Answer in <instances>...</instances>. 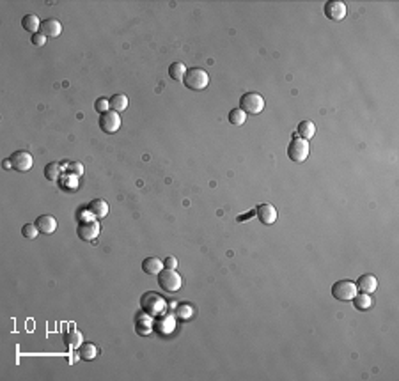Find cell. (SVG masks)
Instances as JSON below:
<instances>
[{
	"label": "cell",
	"mask_w": 399,
	"mask_h": 381,
	"mask_svg": "<svg viewBox=\"0 0 399 381\" xmlns=\"http://www.w3.org/2000/svg\"><path fill=\"white\" fill-rule=\"evenodd\" d=\"M78 356L82 360H94L98 356V348L92 342H83L78 348Z\"/></svg>",
	"instance_id": "obj_22"
},
{
	"label": "cell",
	"mask_w": 399,
	"mask_h": 381,
	"mask_svg": "<svg viewBox=\"0 0 399 381\" xmlns=\"http://www.w3.org/2000/svg\"><path fill=\"white\" fill-rule=\"evenodd\" d=\"M181 284H183V280H181L179 273L176 271V269H169V268H163L162 271L158 273V285L162 291L165 293H177L181 289Z\"/></svg>",
	"instance_id": "obj_2"
},
{
	"label": "cell",
	"mask_w": 399,
	"mask_h": 381,
	"mask_svg": "<svg viewBox=\"0 0 399 381\" xmlns=\"http://www.w3.org/2000/svg\"><path fill=\"white\" fill-rule=\"evenodd\" d=\"M45 43H46L45 34L38 32V34H34V36H32V45H34V46H45Z\"/></svg>",
	"instance_id": "obj_31"
},
{
	"label": "cell",
	"mask_w": 399,
	"mask_h": 381,
	"mask_svg": "<svg viewBox=\"0 0 399 381\" xmlns=\"http://www.w3.org/2000/svg\"><path fill=\"white\" fill-rule=\"evenodd\" d=\"M240 107L245 114H250V116H257L259 112H263L264 109V98L259 92H247L241 96Z\"/></svg>",
	"instance_id": "obj_5"
},
{
	"label": "cell",
	"mask_w": 399,
	"mask_h": 381,
	"mask_svg": "<svg viewBox=\"0 0 399 381\" xmlns=\"http://www.w3.org/2000/svg\"><path fill=\"white\" fill-rule=\"evenodd\" d=\"M254 213L259 218L261 224H264V225H271L277 220V210H275V206H271V204H259Z\"/></svg>",
	"instance_id": "obj_11"
},
{
	"label": "cell",
	"mask_w": 399,
	"mask_h": 381,
	"mask_svg": "<svg viewBox=\"0 0 399 381\" xmlns=\"http://www.w3.org/2000/svg\"><path fill=\"white\" fill-rule=\"evenodd\" d=\"M36 225H38L39 232H43V234H53L57 229V220L52 215H41L36 220Z\"/></svg>",
	"instance_id": "obj_15"
},
{
	"label": "cell",
	"mask_w": 399,
	"mask_h": 381,
	"mask_svg": "<svg viewBox=\"0 0 399 381\" xmlns=\"http://www.w3.org/2000/svg\"><path fill=\"white\" fill-rule=\"evenodd\" d=\"M298 135H300V138H305V140L313 138L316 135V126H314L313 121H302L298 124Z\"/></svg>",
	"instance_id": "obj_23"
},
{
	"label": "cell",
	"mask_w": 399,
	"mask_h": 381,
	"mask_svg": "<svg viewBox=\"0 0 399 381\" xmlns=\"http://www.w3.org/2000/svg\"><path fill=\"white\" fill-rule=\"evenodd\" d=\"M22 234L25 236L27 239L38 238V234H39L38 225H36V224H25V225H23V229H22Z\"/></svg>",
	"instance_id": "obj_27"
},
{
	"label": "cell",
	"mask_w": 399,
	"mask_h": 381,
	"mask_svg": "<svg viewBox=\"0 0 399 381\" xmlns=\"http://www.w3.org/2000/svg\"><path fill=\"white\" fill-rule=\"evenodd\" d=\"M353 307L357 310H369L371 307L374 305V302H373V298H371V295H365V293H360V295H357L355 296L353 300Z\"/></svg>",
	"instance_id": "obj_21"
},
{
	"label": "cell",
	"mask_w": 399,
	"mask_h": 381,
	"mask_svg": "<svg viewBox=\"0 0 399 381\" xmlns=\"http://www.w3.org/2000/svg\"><path fill=\"white\" fill-rule=\"evenodd\" d=\"M68 172H71V174H75V176H82L83 174L82 163H78V161H71V163H68Z\"/></svg>",
	"instance_id": "obj_29"
},
{
	"label": "cell",
	"mask_w": 399,
	"mask_h": 381,
	"mask_svg": "<svg viewBox=\"0 0 399 381\" xmlns=\"http://www.w3.org/2000/svg\"><path fill=\"white\" fill-rule=\"evenodd\" d=\"M332 296L339 302H351L357 296V284L351 280H337L332 285Z\"/></svg>",
	"instance_id": "obj_6"
},
{
	"label": "cell",
	"mask_w": 399,
	"mask_h": 381,
	"mask_svg": "<svg viewBox=\"0 0 399 381\" xmlns=\"http://www.w3.org/2000/svg\"><path fill=\"white\" fill-rule=\"evenodd\" d=\"M41 20L38 18L36 15H25L22 20V27L27 30V32H30L32 36L34 34H38V29H41Z\"/></svg>",
	"instance_id": "obj_19"
},
{
	"label": "cell",
	"mask_w": 399,
	"mask_h": 381,
	"mask_svg": "<svg viewBox=\"0 0 399 381\" xmlns=\"http://www.w3.org/2000/svg\"><path fill=\"white\" fill-rule=\"evenodd\" d=\"M357 289L360 293H365V295H373V293L378 289L376 276L371 275V273H367V275H362L360 278L357 280Z\"/></svg>",
	"instance_id": "obj_13"
},
{
	"label": "cell",
	"mask_w": 399,
	"mask_h": 381,
	"mask_svg": "<svg viewBox=\"0 0 399 381\" xmlns=\"http://www.w3.org/2000/svg\"><path fill=\"white\" fill-rule=\"evenodd\" d=\"M4 168H13L11 160H4Z\"/></svg>",
	"instance_id": "obj_33"
},
{
	"label": "cell",
	"mask_w": 399,
	"mask_h": 381,
	"mask_svg": "<svg viewBox=\"0 0 399 381\" xmlns=\"http://www.w3.org/2000/svg\"><path fill=\"white\" fill-rule=\"evenodd\" d=\"M192 316V309L188 305H179L177 307V318L181 319H188Z\"/></svg>",
	"instance_id": "obj_30"
},
{
	"label": "cell",
	"mask_w": 399,
	"mask_h": 381,
	"mask_svg": "<svg viewBox=\"0 0 399 381\" xmlns=\"http://www.w3.org/2000/svg\"><path fill=\"white\" fill-rule=\"evenodd\" d=\"M135 330L139 335H149L151 330H153V319H151V316L146 314V312H144V316L140 314L139 318H137Z\"/></svg>",
	"instance_id": "obj_18"
},
{
	"label": "cell",
	"mask_w": 399,
	"mask_h": 381,
	"mask_svg": "<svg viewBox=\"0 0 399 381\" xmlns=\"http://www.w3.org/2000/svg\"><path fill=\"white\" fill-rule=\"evenodd\" d=\"M60 172H62V168L59 163H48L45 167V177L50 181H57L60 177Z\"/></svg>",
	"instance_id": "obj_25"
},
{
	"label": "cell",
	"mask_w": 399,
	"mask_h": 381,
	"mask_svg": "<svg viewBox=\"0 0 399 381\" xmlns=\"http://www.w3.org/2000/svg\"><path fill=\"white\" fill-rule=\"evenodd\" d=\"M87 211L92 215L94 220H102V218H105L109 215V204L103 199H94V201H90L87 204Z\"/></svg>",
	"instance_id": "obj_12"
},
{
	"label": "cell",
	"mask_w": 399,
	"mask_h": 381,
	"mask_svg": "<svg viewBox=\"0 0 399 381\" xmlns=\"http://www.w3.org/2000/svg\"><path fill=\"white\" fill-rule=\"evenodd\" d=\"M348 8L344 2H339V0H330L325 4V16L332 22H343L346 18Z\"/></svg>",
	"instance_id": "obj_8"
},
{
	"label": "cell",
	"mask_w": 399,
	"mask_h": 381,
	"mask_svg": "<svg viewBox=\"0 0 399 381\" xmlns=\"http://www.w3.org/2000/svg\"><path fill=\"white\" fill-rule=\"evenodd\" d=\"M245 121H247V114H245L241 109H234L229 112V123L234 124V126H241Z\"/></svg>",
	"instance_id": "obj_26"
},
{
	"label": "cell",
	"mask_w": 399,
	"mask_h": 381,
	"mask_svg": "<svg viewBox=\"0 0 399 381\" xmlns=\"http://www.w3.org/2000/svg\"><path fill=\"white\" fill-rule=\"evenodd\" d=\"M140 307H142V312H146V314H149L153 318V316L162 314L163 310H165V302L156 293H146L140 298Z\"/></svg>",
	"instance_id": "obj_4"
},
{
	"label": "cell",
	"mask_w": 399,
	"mask_h": 381,
	"mask_svg": "<svg viewBox=\"0 0 399 381\" xmlns=\"http://www.w3.org/2000/svg\"><path fill=\"white\" fill-rule=\"evenodd\" d=\"M99 128L109 135L116 133V131L121 128L119 114L114 112V110H109L107 114H102V116H99Z\"/></svg>",
	"instance_id": "obj_9"
},
{
	"label": "cell",
	"mask_w": 399,
	"mask_h": 381,
	"mask_svg": "<svg viewBox=\"0 0 399 381\" xmlns=\"http://www.w3.org/2000/svg\"><path fill=\"white\" fill-rule=\"evenodd\" d=\"M163 268H165V266H163V261H160L158 257H147L142 261L144 273H147V275H151V276H158V273L162 271Z\"/></svg>",
	"instance_id": "obj_16"
},
{
	"label": "cell",
	"mask_w": 399,
	"mask_h": 381,
	"mask_svg": "<svg viewBox=\"0 0 399 381\" xmlns=\"http://www.w3.org/2000/svg\"><path fill=\"white\" fill-rule=\"evenodd\" d=\"M64 344L69 349H78L83 344V335L78 332V330L71 328L69 332L64 333Z\"/></svg>",
	"instance_id": "obj_17"
},
{
	"label": "cell",
	"mask_w": 399,
	"mask_h": 381,
	"mask_svg": "<svg viewBox=\"0 0 399 381\" xmlns=\"http://www.w3.org/2000/svg\"><path fill=\"white\" fill-rule=\"evenodd\" d=\"M76 234L83 241H92L99 236V222L98 220H82L76 227Z\"/></svg>",
	"instance_id": "obj_7"
},
{
	"label": "cell",
	"mask_w": 399,
	"mask_h": 381,
	"mask_svg": "<svg viewBox=\"0 0 399 381\" xmlns=\"http://www.w3.org/2000/svg\"><path fill=\"white\" fill-rule=\"evenodd\" d=\"M183 83H185L186 89L199 92V90H204L208 87L210 76H208V73L204 71V69H201V67H190V69H186Z\"/></svg>",
	"instance_id": "obj_1"
},
{
	"label": "cell",
	"mask_w": 399,
	"mask_h": 381,
	"mask_svg": "<svg viewBox=\"0 0 399 381\" xmlns=\"http://www.w3.org/2000/svg\"><path fill=\"white\" fill-rule=\"evenodd\" d=\"M287 156L294 163H304L309 158V142L305 138L294 137L287 146Z\"/></svg>",
	"instance_id": "obj_3"
},
{
	"label": "cell",
	"mask_w": 399,
	"mask_h": 381,
	"mask_svg": "<svg viewBox=\"0 0 399 381\" xmlns=\"http://www.w3.org/2000/svg\"><path fill=\"white\" fill-rule=\"evenodd\" d=\"M126 109H128V96H126V94H114V96L110 98V110L119 114Z\"/></svg>",
	"instance_id": "obj_20"
},
{
	"label": "cell",
	"mask_w": 399,
	"mask_h": 381,
	"mask_svg": "<svg viewBox=\"0 0 399 381\" xmlns=\"http://www.w3.org/2000/svg\"><path fill=\"white\" fill-rule=\"evenodd\" d=\"M94 109H96V112H98L99 116H102V114H107L110 110V100H105V98H99V100H96Z\"/></svg>",
	"instance_id": "obj_28"
},
{
	"label": "cell",
	"mask_w": 399,
	"mask_h": 381,
	"mask_svg": "<svg viewBox=\"0 0 399 381\" xmlns=\"http://www.w3.org/2000/svg\"><path fill=\"white\" fill-rule=\"evenodd\" d=\"M60 32H62V25L59 20L48 18L41 23V34H45L46 38H59Z\"/></svg>",
	"instance_id": "obj_14"
},
{
	"label": "cell",
	"mask_w": 399,
	"mask_h": 381,
	"mask_svg": "<svg viewBox=\"0 0 399 381\" xmlns=\"http://www.w3.org/2000/svg\"><path fill=\"white\" fill-rule=\"evenodd\" d=\"M11 163H13V168H16L18 172H27L32 168V165H34V160H32V156H30V153H27V151H16V153L11 154Z\"/></svg>",
	"instance_id": "obj_10"
},
{
	"label": "cell",
	"mask_w": 399,
	"mask_h": 381,
	"mask_svg": "<svg viewBox=\"0 0 399 381\" xmlns=\"http://www.w3.org/2000/svg\"><path fill=\"white\" fill-rule=\"evenodd\" d=\"M163 266H165V268H169V269H176L177 259L176 257H167L165 261H163Z\"/></svg>",
	"instance_id": "obj_32"
},
{
	"label": "cell",
	"mask_w": 399,
	"mask_h": 381,
	"mask_svg": "<svg viewBox=\"0 0 399 381\" xmlns=\"http://www.w3.org/2000/svg\"><path fill=\"white\" fill-rule=\"evenodd\" d=\"M185 73H186V67L185 64L181 62H174L169 66V75L172 80H183L185 78Z\"/></svg>",
	"instance_id": "obj_24"
}]
</instances>
